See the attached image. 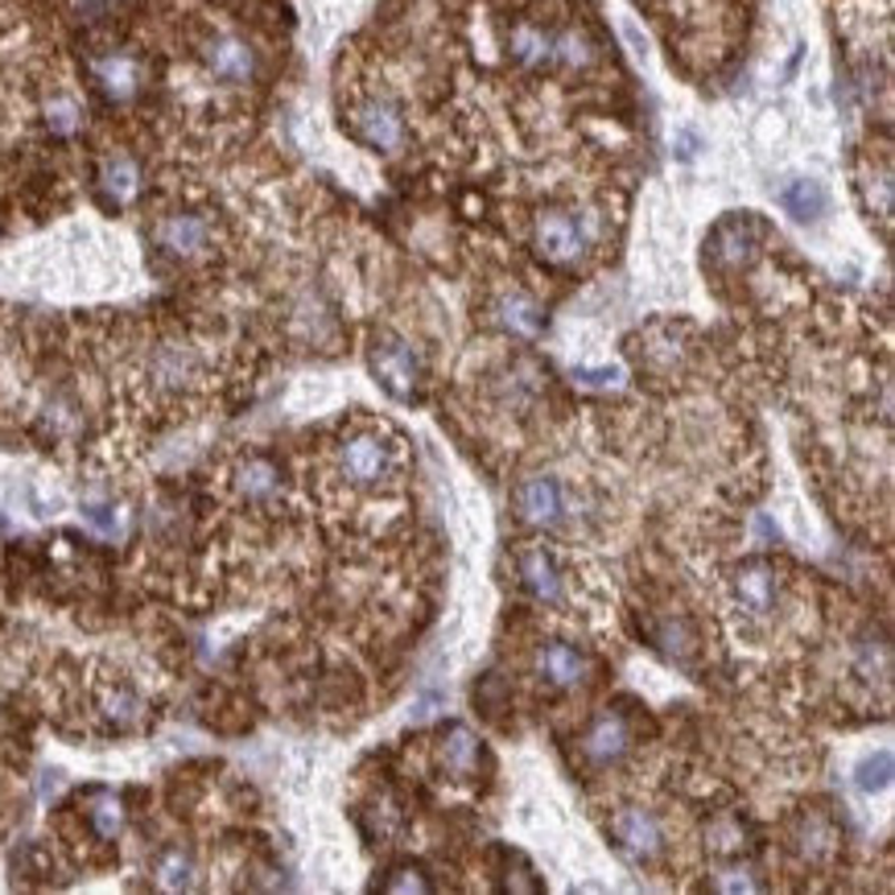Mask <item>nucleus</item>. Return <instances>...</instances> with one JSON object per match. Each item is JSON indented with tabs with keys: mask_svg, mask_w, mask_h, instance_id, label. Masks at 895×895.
<instances>
[{
	"mask_svg": "<svg viewBox=\"0 0 895 895\" xmlns=\"http://www.w3.org/2000/svg\"><path fill=\"white\" fill-rule=\"evenodd\" d=\"M392 454L396 450L384 442V433H351L339 446V466L355 487H375L380 479H389Z\"/></svg>",
	"mask_w": 895,
	"mask_h": 895,
	"instance_id": "1",
	"label": "nucleus"
},
{
	"mask_svg": "<svg viewBox=\"0 0 895 895\" xmlns=\"http://www.w3.org/2000/svg\"><path fill=\"white\" fill-rule=\"evenodd\" d=\"M611 834H615L620 854L623 858H632V863H652L664 846L661 822L652 817L648 808H623V813H615Z\"/></svg>",
	"mask_w": 895,
	"mask_h": 895,
	"instance_id": "2",
	"label": "nucleus"
},
{
	"mask_svg": "<svg viewBox=\"0 0 895 895\" xmlns=\"http://www.w3.org/2000/svg\"><path fill=\"white\" fill-rule=\"evenodd\" d=\"M586 248V231L570 211H541L536 219V252L549 264H574Z\"/></svg>",
	"mask_w": 895,
	"mask_h": 895,
	"instance_id": "3",
	"label": "nucleus"
},
{
	"mask_svg": "<svg viewBox=\"0 0 895 895\" xmlns=\"http://www.w3.org/2000/svg\"><path fill=\"white\" fill-rule=\"evenodd\" d=\"M351 124H355V137H360L368 149H375V153H396V149L404 144L401 112L384 100H368L360 112H355Z\"/></svg>",
	"mask_w": 895,
	"mask_h": 895,
	"instance_id": "4",
	"label": "nucleus"
},
{
	"mask_svg": "<svg viewBox=\"0 0 895 895\" xmlns=\"http://www.w3.org/2000/svg\"><path fill=\"white\" fill-rule=\"evenodd\" d=\"M516 512L529 524L536 529H553V524H562V512H565V495L557 487V479H524L516 487Z\"/></svg>",
	"mask_w": 895,
	"mask_h": 895,
	"instance_id": "5",
	"label": "nucleus"
},
{
	"mask_svg": "<svg viewBox=\"0 0 895 895\" xmlns=\"http://www.w3.org/2000/svg\"><path fill=\"white\" fill-rule=\"evenodd\" d=\"M755 248H760V223H755L751 215L722 219L718 228H714V240H710V252H714L726 269L747 264V260L755 257Z\"/></svg>",
	"mask_w": 895,
	"mask_h": 895,
	"instance_id": "6",
	"label": "nucleus"
},
{
	"mask_svg": "<svg viewBox=\"0 0 895 895\" xmlns=\"http://www.w3.org/2000/svg\"><path fill=\"white\" fill-rule=\"evenodd\" d=\"M153 240H158V248H165L170 257L190 260L211 244V228H207L202 215H165L158 223V231H153Z\"/></svg>",
	"mask_w": 895,
	"mask_h": 895,
	"instance_id": "7",
	"label": "nucleus"
},
{
	"mask_svg": "<svg viewBox=\"0 0 895 895\" xmlns=\"http://www.w3.org/2000/svg\"><path fill=\"white\" fill-rule=\"evenodd\" d=\"M372 368H375V375H380V384H384L392 396H401V401L413 396V384H418V360H413V351H409L404 343L375 346Z\"/></svg>",
	"mask_w": 895,
	"mask_h": 895,
	"instance_id": "8",
	"label": "nucleus"
},
{
	"mask_svg": "<svg viewBox=\"0 0 895 895\" xmlns=\"http://www.w3.org/2000/svg\"><path fill=\"white\" fill-rule=\"evenodd\" d=\"M776 570L767 562H747L735 570V599L747 615H767L776 606Z\"/></svg>",
	"mask_w": 895,
	"mask_h": 895,
	"instance_id": "9",
	"label": "nucleus"
},
{
	"mask_svg": "<svg viewBox=\"0 0 895 895\" xmlns=\"http://www.w3.org/2000/svg\"><path fill=\"white\" fill-rule=\"evenodd\" d=\"M516 574H520V582L529 586V594H533V599H541V603H562V574H557L553 557H549L541 545L520 549V553H516Z\"/></svg>",
	"mask_w": 895,
	"mask_h": 895,
	"instance_id": "10",
	"label": "nucleus"
},
{
	"mask_svg": "<svg viewBox=\"0 0 895 895\" xmlns=\"http://www.w3.org/2000/svg\"><path fill=\"white\" fill-rule=\"evenodd\" d=\"M627 747H632V731H627L623 714H599L586 738H582V751L591 755L594 764H615Z\"/></svg>",
	"mask_w": 895,
	"mask_h": 895,
	"instance_id": "11",
	"label": "nucleus"
},
{
	"mask_svg": "<svg viewBox=\"0 0 895 895\" xmlns=\"http://www.w3.org/2000/svg\"><path fill=\"white\" fill-rule=\"evenodd\" d=\"M780 207L784 215H793L796 223H817L829 211V190L817 178H793L780 187Z\"/></svg>",
	"mask_w": 895,
	"mask_h": 895,
	"instance_id": "12",
	"label": "nucleus"
},
{
	"mask_svg": "<svg viewBox=\"0 0 895 895\" xmlns=\"http://www.w3.org/2000/svg\"><path fill=\"white\" fill-rule=\"evenodd\" d=\"M536 673L553 685V690H574L577 681L586 677V656L570 644H545L536 652Z\"/></svg>",
	"mask_w": 895,
	"mask_h": 895,
	"instance_id": "13",
	"label": "nucleus"
},
{
	"mask_svg": "<svg viewBox=\"0 0 895 895\" xmlns=\"http://www.w3.org/2000/svg\"><path fill=\"white\" fill-rule=\"evenodd\" d=\"M207 67L223 83H248L252 71H257V58H252V50L240 38H215V42L207 46Z\"/></svg>",
	"mask_w": 895,
	"mask_h": 895,
	"instance_id": "14",
	"label": "nucleus"
},
{
	"mask_svg": "<svg viewBox=\"0 0 895 895\" xmlns=\"http://www.w3.org/2000/svg\"><path fill=\"white\" fill-rule=\"evenodd\" d=\"M438 760H442V767H446L450 776L466 780L479 767V738L466 726H446L442 743H438Z\"/></svg>",
	"mask_w": 895,
	"mask_h": 895,
	"instance_id": "15",
	"label": "nucleus"
},
{
	"mask_svg": "<svg viewBox=\"0 0 895 895\" xmlns=\"http://www.w3.org/2000/svg\"><path fill=\"white\" fill-rule=\"evenodd\" d=\"M95 83L103 87L108 100H132L141 87V67L124 54H108L95 62Z\"/></svg>",
	"mask_w": 895,
	"mask_h": 895,
	"instance_id": "16",
	"label": "nucleus"
},
{
	"mask_svg": "<svg viewBox=\"0 0 895 895\" xmlns=\"http://www.w3.org/2000/svg\"><path fill=\"white\" fill-rule=\"evenodd\" d=\"M495 314H500V326L520 334V339H536V334L545 331V314H541V305H536L529 293H507V298H500Z\"/></svg>",
	"mask_w": 895,
	"mask_h": 895,
	"instance_id": "17",
	"label": "nucleus"
},
{
	"mask_svg": "<svg viewBox=\"0 0 895 895\" xmlns=\"http://www.w3.org/2000/svg\"><path fill=\"white\" fill-rule=\"evenodd\" d=\"M235 487H240V495L244 500H273L276 487H281V471H276L273 459H260V454H252V459H244L240 466H235Z\"/></svg>",
	"mask_w": 895,
	"mask_h": 895,
	"instance_id": "18",
	"label": "nucleus"
},
{
	"mask_svg": "<svg viewBox=\"0 0 895 895\" xmlns=\"http://www.w3.org/2000/svg\"><path fill=\"white\" fill-rule=\"evenodd\" d=\"M100 187H103V194H108V199H115V202L137 199V190H141V170H137V161H132V158L103 161Z\"/></svg>",
	"mask_w": 895,
	"mask_h": 895,
	"instance_id": "19",
	"label": "nucleus"
},
{
	"mask_svg": "<svg viewBox=\"0 0 895 895\" xmlns=\"http://www.w3.org/2000/svg\"><path fill=\"white\" fill-rule=\"evenodd\" d=\"M158 883L161 887H170V892H187V887H194V863H190V854H182L178 846L161 854Z\"/></svg>",
	"mask_w": 895,
	"mask_h": 895,
	"instance_id": "20",
	"label": "nucleus"
},
{
	"mask_svg": "<svg viewBox=\"0 0 895 895\" xmlns=\"http://www.w3.org/2000/svg\"><path fill=\"white\" fill-rule=\"evenodd\" d=\"M512 54H516L524 67L553 62V38L541 33V29H516V33H512Z\"/></svg>",
	"mask_w": 895,
	"mask_h": 895,
	"instance_id": "21",
	"label": "nucleus"
},
{
	"mask_svg": "<svg viewBox=\"0 0 895 895\" xmlns=\"http://www.w3.org/2000/svg\"><path fill=\"white\" fill-rule=\"evenodd\" d=\"M141 697L132 690H124V685H115V690H108V697H103V714L115 722V726H137L141 722Z\"/></svg>",
	"mask_w": 895,
	"mask_h": 895,
	"instance_id": "22",
	"label": "nucleus"
},
{
	"mask_svg": "<svg viewBox=\"0 0 895 895\" xmlns=\"http://www.w3.org/2000/svg\"><path fill=\"white\" fill-rule=\"evenodd\" d=\"M91 813V825H95V834L100 837H115L120 834V825H124V813H120V801L112 793H95V805L87 808Z\"/></svg>",
	"mask_w": 895,
	"mask_h": 895,
	"instance_id": "23",
	"label": "nucleus"
},
{
	"mask_svg": "<svg viewBox=\"0 0 895 895\" xmlns=\"http://www.w3.org/2000/svg\"><path fill=\"white\" fill-rule=\"evenodd\" d=\"M887 784H892V751H879V755L858 764V788L863 793H879Z\"/></svg>",
	"mask_w": 895,
	"mask_h": 895,
	"instance_id": "24",
	"label": "nucleus"
},
{
	"mask_svg": "<svg viewBox=\"0 0 895 895\" xmlns=\"http://www.w3.org/2000/svg\"><path fill=\"white\" fill-rule=\"evenodd\" d=\"M46 124H50L54 132H62V137H67V132H74V129H79V103H74V100H50V103H46Z\"/></svg>",
	"mask_w": 895,
	"mask_h": 895,
	"instance_id": "25",
	"label": "nucleus"
},
{
	"mask_svg": "<svg viewBox=\"0 0 895 895\" xmlns=\"http://www.w3.org/2000/svg\"><path fill=\"white\" fill-rule=\"evenodd\" d=\"M577 380H582V384H591V389H615V384H620V368H577Z\"/></svg>",
	"mask_w": 895,
	"mask_h": 895,
	"instance_id": "26",
	"label": "nucleus"
},
{
	"mask_svg": "<svg viewBox=\"0 0 895 895\" xmlns=\"http://www.w3.org/2000/svg\"><path fill=\"white\" fill-rule=\"evenodd\" d=\"M697 132H685V141H681V158H693V153H697Z\"/></svg>",
	"mask_w": 895,
	"mask_h": 895,
	"instance_id": "27",
	"label": "nucleus"
}]
</instances>
